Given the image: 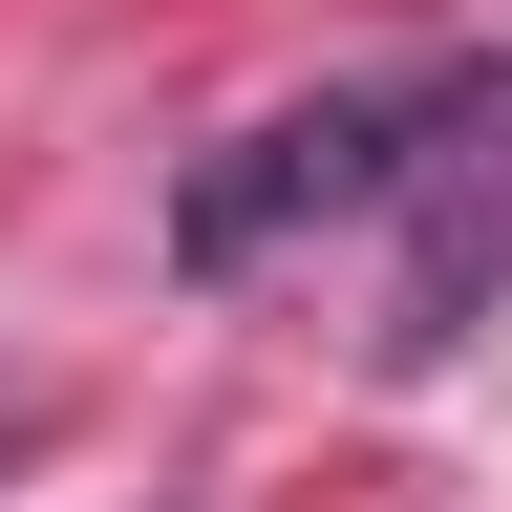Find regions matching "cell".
Here are the masks:
<instances>
[{
    "label": "cell",
    "instance_id": "cell-1",
    "mask_svg": "<svg viewBox=\"0 0 512 512\" xmlns=\"http://www.w3.org/2000/svg\"><path fill=\"white\" fill-rule=\"evenodd\" d=\"M406 171H427V86H342V107H278L235 171H192V192H171V256H192V278H235V256L278 235V214H363V192H406Z\"/></svg>",
    "mask_w": 512,
    "mask_h": 512
},
{
    "label": "cell",
    "instance_id": "cell-2",
    "mask_svg": "<svg viewBox=\"0 0 512 512\" xmlns=\"http://www.w3.org/2000/svg\"><path fill=\"white\" fill-rule=\"evenodd\" d=\"M0 448H22V406H0Z\"/></svg>",
    "mask_w": 512,
    "mask_h": 512
}]
</instances>
